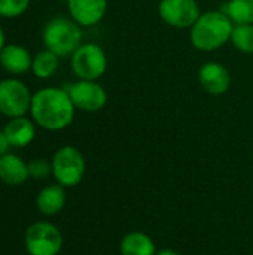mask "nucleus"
Returning <instances> with one entry per match:
<instances>
[{
	"instance_id": "18",
	"label": "nucleus",
	"mask_w": 253,
	"mask_h": 255,
	"mask_svg": "<svg viewBox=\"0 0 253 255\" xmlns=\"http://www.w3.org/2000/svg\"><path fill=\"white\" fill-rule=\"evenodd\" d=\"M222 12L234 24H253V0H230Z\"/></svg>"
},
{
	"instance_id": "20",
	"label": "nucleus",
	"mask_w": 253,
	"mask_h": 255,
	"mask_svg": "<svg viewBox=\"0 0 253 255\" xmlns=\"http://www.w3.org/2000/svg\"><path fill=\"white\" fill-rule=\"evenodd\" d=\"M30 6V0H0V16L16 18Z\"/></svg>"
},
{
	"instance_id": "10",
	"label": "nucleus",
	"mask_w": 253,
	"mask_h": 255,
	"mask_svg": "<svg viewBox=\"0 0 253 255\" xmlns=\"http://www.w3.org/2000/svg\"><path fill=\"white\" fill-rule=\"evenodd\" d=\"M70 18L81 27L98 24L107 10V0H67Z\"/></svg>"
},
{
	"instance_id": "9",
	"label": "nucleus",
	"mask_w": 253,
	"mask_h": 255,
	"mask_svg": "<svg viewBox=\"0 0 253 255\" xmlns=\"http://www.w3.org/2000/svg\"><path fill=\"white\" fill-rule=\"evenodd\" d=\"M75 108L85 112H97L107 103L106 90L95 81L79 79L78 82L66 88Z\"/></svg>"
},
{
	"instance_id": "13",
	"label": "nucleus",
	"mask_w": 253,
	"mask_h": 255,
	"mask_svg": "<svg viewBox=\"0 0 253 255\" xmlns=\"http://www.w3.org/2000/svg\"><path fill=\"white\" fill-rule=\"evenodd\" d=\"M4 134L13 148H24L30 145L36 136L34 123L25 117H16L10 118L7 124L4 126Z\"/></svg>"
},
{
	"instance_id": "1",
	"label": "nucleus",
	"mask_w": 253,
	"mask_h": 255,
	"mask_svg": "<svg viewBox=\"0 0 253 255\" xmlns=\"http://www.w3.org/2000/svg\"><path fill=\"white\" fill-rule=\"evenodd\" d=\"M75 105L66 88L46 87L33 94L31 118L49 131H58L72 124L75 117Z\"/></svg>"
},
{
	"instance_id": "23",
	"label": "nucleus",
	"mask_w": 253,
	"mask_h": 255,
	"mask_svg": "<svg viewBox=\"0 0 253 255\" xmlns=\"http://www.w3.org/2000/svg\"><path fill=\"white\" fill-rule=\"evenodd\" d=\"M155 255H180L177 251H174V250H161V251H158Z\"/></svg>"
},
{
	"instance_id": "16",
	"label": "nucleus",
	"mask_w": 253,
	"mask_h": 255,
	"mask_svg": "<svg viewBox=\"0 0 253 255\" xmlns=\"http://www.w3.org/2000/svg\"><path fill=\"white\" fill-rule=\"evenodd\" d=\"M121 255H155L154 241L143 232L127 233L121 241Z\"/></svg>"
},
{
	"instance_id": "2",
	"label": "nucleus",
	"mask_w": 253,
	"mask_h": 255,
	"mask_svg": "<svg viewBox=\"0 0 253 255\" xmlns=\"http://www.w3.org/2000/svg\"><path fill=\"white\" fill-rule=\"evenodd\" d=\"M233 21L222 10H209L191 27V42L198 51L210 52L231 40Z\"/></svg>"
},
{
	"instance_id": "12",
	"label": "nucleus",
	"mask_w": 253,
	"mask_h": 255,
	"mask_svg": "<svg viewBox=\"0 0 253 255\" xmlns=\"http://www.w3.org/2000/svg\"><path fill=\"white\" fill-rule=\"evenodd\" d=\"M0 64L10 75H24L31 69L33 57L25 46L7 43L0 52Z\"/></svg>"
},
{
	"instance_id": "3",
	"label": "nucleus",
	"mask_w": 253,
	"mask_h": 255,
	"mask_svg": "<svg viewBox=\"0 0 253 255\" xmlns=\"http://www.w3.org/2000/svg\"><path fill=\"white\" fill-rule=\"evenodd\" d=\"M42 39L46 49L58 57H67L82 45V30L72 18L55 16L46 22Z\"/></svg>"
},
{
	"instance_id": "22",
	"label": "nucleus",
	"mask_w": 253,
	"mask_h": 255,
	"mask_svg": "<svg viewBox=\"0 0 253 255\" xmlns=\"http://www.w3.org/2000/svg\"><path fill=\"white\" fill-rule=\"evenodd\" d=\"M9 148H10V143H9L4 131H0V157L6 155L7 151H9Z\"/></svg>"
},
{
	"instance_id": "21",
	"label": "nucleus",
	"mask_w": 253,
	"mask_h": 255,
	"mask_svg": "<svg viewBox=\"0 0 253 255\" xmlns=\"http://www.w3.org/2000/svg\"><path fill=\"white\" fill-rule=\"evenodd\" d=\"M27 166H28L30 178H34V179H45L52 173V164L46 160H42V158L33 160Z\"/></svg>"
},
{
	"instance_id": "7",
	"label": "nucleus",
	"mask_w": 253,
	"mask_h": 255,
	"mask_svg": "<svg viewBox=\"0 0 253 255\" xmlns=\"http://www.w3.org/2000/svg\"><path fill=\"white\" fill-rule=\"evenodd\" d=\"M24 242L30 255H57L63 247V236L54 224L34 223L27 229Z\"/></svg>"
},
{
	"instance_id": "4",
	"label": "nucleus",
	"mask_w": 253,
	"mask_h": 255,
	"mask_svg": "<svg viewBox=\"0 0 253 255\" xmlns=\"http://www.w3.org/2000/svg\"><path fill=\"white\" fill-rule=\"evenodd\" d=\"M52 175L61 187L78 185L85 173L84 155L73 146L60 148L52 157Z\"/></svg>"
},
{
	"instance_id": "19",
	"label": "nucleus",
	"mask_w": 253,
	"mask_h": 255,
	"mask_svg": "<svg viewBox=\"0 0 253 255\" xmlns=\"http://www.w3.org/2000/svg\"><path fill=\"white\" fill-rule=\"evenodd\" d=\"M231 42L240 52L253 54V24H236L231 33Z\"/></svg>"
},
{
	"instance_id": "6",
	"label": "nucleus",
	"mask_w": 253,
	"mask_h": 255,
	"mask_svg": "<svg viewBox=\"0 0 253 255\" xmlns=\"http://www.w3.org/2000/svg\"><path fill=\"white\" fill-rule=\"evenodd\" d=\"M31 93L28 87L15 78L0 81V112L4 117H24L31 106Z\"/></svg>"
},
{
	"instance_id": "5",
	"label": "nucleus",
	"mask_w": 253,
	"mask_h": 255,
	"mask_svg": "<svg viewBox=\"0 0 253 255\" xmlns=\"http://www.w3.org/2000/svg\"><path fill=\"white\" fill-rule=\"evenodd\" d=\"M72 69L79 79L97 81L107 69V57L97 43H82L72 54Z\"/></svg>"
},
{
	"instance_id": "24",
	"label": "nucleus",
	"mask_w": 253,
	"mask_h": 255,
	"mask_svg": "<svg viewBox=\"0 0 253 255\" xmlns=\"http://www.w3.org/2000/svg\"><path fill=\"white\" fill-rule=\"evenodd\" d=\"M6 46V37H4V31L1 30V27H0V52H1V49Z\"/></svg>"
},
{
	"instance_id": "14",
	"label": "nucleus",
	"mask_w": 253,
	"mask_h": 255,
	"mask_svg": "<svg viewBox=\"0 0 253 255\" xmlns=\"http://www.w3.org/2000/svg\"><path fill=\"white\" fill-rule=\"evenodd\" d=\"M30 178L28 166L18 155L6 154L0 157V179L7 185H21Z\"/></svg>"
},
{
	"instance_id": "15",
	"label": "nucleus",
	"mask_w": 253,
	"mask_h": 255,
	"mask_svg": "<svg viewBox=\"0 0 253 255\" xmlns=\"http://www.w3.org/2000/svg\"><path fill=\"white\" fill-rule=\"evenodd\" d=\"M36 205H37V209L43 215L58 214L66 205L64 187H61L60 184H57V185L54 184V185H48V187L42 188L40 193L37 194Z\"/></svg>"
},
{
	"instance_id": "17",
	"label": "nucleus",
	"mask_w": 253,
	"mask_h": 255,
	"mask_svg": "<svg viewBox=\"0 0 253 255\" xmlns=\"http://www.w3.org/2000/svg\"><path fill=\"white\" fill-rule=\"evenodd\" d=\"M57 69H58V55L54 54L52 51L43 49L33 57L31 70L36 78L48 79L57 72Z\"/></svg>"
},
{
	"instance_id": "8",
	"label": "nucleus",
	"mask_w": 253,
	"mask_h": 255,
	"mask_svg": "<svg viewBox=\"0 0 253 255\" xmlns=\"http://www.w3.org/2000/svg\"><path fill=\"white\" fill-rule=\"evenodd\" d=\"M158 12L166 24L176 28L192 27L201 15L195 0H161Z\"/></svg>"
},
{
	"instance_id": "11",
	"label": "nucleus",
	"mask_w": 253,
	"mask_h": 255,
	"mask_svg": "<svg viewBox=\"0 0 253 255\" xmlns=\"http://www.w3.org/2000/svg\"><path fill=\"white\" fill-rule=\"evenodd\" d=\"M198 81L204 91L213 96H221L230 90L231 75L225 66L215 61H209L200 67Z\"/></svg>"
}]
</instances>
